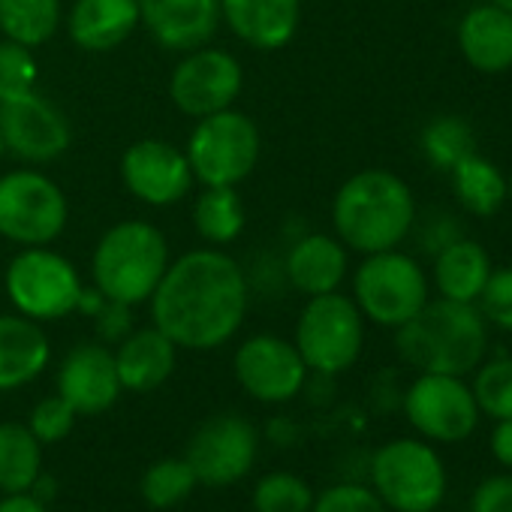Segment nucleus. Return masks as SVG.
I'll return each instance as SVG.
<instances>
[{
  "instance_id": "f257e3e1",
  "label": "nucleus",
  "mask_w": 512,
  "mask_h": 512,
  "mask_svg": "<svg viewBox=\"0 0 512 512\" xmlns=\"http://www.w3.org/2000/svg\"><path fill=\"white\" fill-rule=\"evenodd\" d=\"M151 305V323L178 350H217L247 317V275L223 247H196L169 263Z\"/></svg>"
},
{
  "instance_id": "f03ea898",
  "label": "nucleus",
  "mask_w": 512,
  "mask_h": 512,
  "mask_svg": "<svg viewBox=\"0 0 512 512\" xmlns=\"http://www.w3.org/2000/svg\"><path fill=\"white\" fill-rule=\"evenodd\" d=\"M416 223L410 184L392 169L353 172L332 199V229L347 250L362 256L401 247Z\"/></svg>"
},
{
  "instance_id": "7ed1b4c3",
  "label": "nucleus",
  "mask_w": 512,
  "mask_h": 512,
  "mask_svg": "<svg viewBox=\"0 0 512 512\" xmlns=\"http://www.w3.org/2000/svg\"><path fill=\"white\" fill-rule=\"evenodd\" d=\"M398 356L419 374L467 377L488 353V323L476 305L437 299L395 329Z\"/></svg>"
},
{
  "instance_id": "20e7f679",
  "label": "nucleus",
  "mask_w": 512,
  "mask_h": 512,
  "mask_svg": "<svg viewBox=\"0 0 512 512\" xmlns=\"http://www.w3.org/2000/svg\"><path fill=\"white\" fill-rule=\"evenodd\" d=\"M172 263L169 241L148 220H118L109 226L91 253L94 290L118 305H148L160 278Z\"/></svg>"
},
{
  "instance_id": "39448f33",
  "label": "nucleus",
  "mask_w": 512,
  "mask_h": 512,
  "mask_svg": "<svg viewBox=\"0 0 512 512\" xmlns=\"http://www.w3.org/2000/svg\"><path fill=\"white\" fill-rule=\"evenodd\" d=\"M371 488L389 512H434L446 500L449 473L422 437H395L371 458Z\"/></svg>"
},
{
  "instance_id": "423d86ee",
  "label": "nucleus",
  "mask_w": 512,
  "mask_h": 512,
  "mask_svg": "<svg viewBox=\"0 0 512 512\" xmlns=\"http://www.w3.org/2000/svg\"><path fill=\"white\" fill-rule=\"evenodd\" d=\"M431 299L425 269L401 247L368 253L353 272V302L365 323L398 329Z\"/></svg>"
},
{
  "instance_id": "0eeeda50",
  "label": "nucleus",
  "mask_w": 512,
  "mask_h": 512,
  "mask_svg": "<svg viewBox=\"0 0 512 512\" xmlns=\"http://www.w3.org/2000/svg\"><path fill=\"white\" fill-rule=\"evenodd\" d=\"M4 290L16 314L34 323H58L79 311L85 284L64 253L43 244L22 247L13 256L4 272Z\"/></svg>"
},
{
  "instance_id": "6e6552de",
  "label": "nucleus",
  "mask_w": 512,
  "mask_h": 512,
  "mask_svg": "<svg viewBox=\"0 0 512 512\" xmlns=\"http://www.w3.org/2000/svg\"><path fill=\"white\" fill-rule=\"evenodd\" d=\"M260 151V127L235 106L199 118L184 148L193 178L202 187H238L260 163Z\"/></svg>"
},
{
  "instance_id": "1a4fd4ad",
  "label": "nucleus",
  "mask_w": 512,
  "mask_h": 512,
  "mask_svg": "<svg viewBox=\"0 0 512 512\" xmlns=\"http://www.w3.org/2000/svg\"><path fill=\"white\" fill-rule=\"evenodd\" d=\"M308 371L335 377L350 371L365 350V317L341 290L311 296L296 320L293 338Z\"/></svg>"
},
{
  "instance_id": "9d476101",
  "label": "nucleus",
  "mask_w": 512,
  "mask_h": 512,
  "mask_svg": "<svg viewBox=\"0 0 512 512\" xmlns=\"http://www.w3.org/2000/svg\"><path fill=\"white\" fill-rule=\"evenodd\" d=\"M70 220V202L58 181L34 166L0 175V238L19 247L52 244Z\"/></svg>"
},
{
  "instance_id": "9b49d317",
  "label": "nucleus",
  "mask_w": 512,
  "mask_h": 512,
  "mask_svg": "<svg viewBox=\"0 0 512 512\" xmlns=\"http://www.w3.org/2000/svg\"><path fill=\"white\" fill-rule=\"evenodd\" d=\"M404 416L428 443H461L479 425V407L464 377L419 374L404 392Z\"/></svg>"
},
{
  "instance_id": "f8f14e48",
  "label": "nucleus",
  "mask_w": 512,
  "mask_h": 512,
  "mask_svg": "<svg viewBox=\"0 0 512 512\" xmlns=\"http://www.w3.org/2000/svg\"><path fill=\"white\" fill-rule=\"evenodd\" d=\"M241 91H244L241 61L232 52L214 46H199L193 52H184L169 76L172 106L193 121L232 109Z\"/></svg>"
},
{
  "instance_id": "ddd939ff",
  "label": "nucleus",
  "mask_w": 512,
  "mask_h": 512,
  "mask_svg": "<svg viewBox=\"0 0 512 512\" xmlns=\"http://www.w3.org/2000/svg\"><path fill=\"white\" fill-rule=\"evenodd\" d=\"M232 374L253 401L287 404L305 389L308 365L293 341L281 335H250L232 356Z\"/></svg>"
},
{
  "instance_id": "4468645a",
  "label": "nucleus",
  "mask_w": 512,
  "mask_h": 512,
  "mask_svg": "<svg viewBox=\"0 0 512 512\" xmlns=\"http://www.w3.org/2000/svg\"><path fill=\"white\" fill-rule=\"evenodd\" d=\"M256 449L260 437L250 419L238 413H214L190 434L184 458L202 485H232L250 473Z\"/></svg>"
},
{
  "instance_id": "2eb2a0df",
  "label": "nucleus",
  "mask_w": 512,
  "mask_h": 512,
  "mask_svg": "<svg viewBox=\"0 0 512 512\" xmlns=\"http://www.w3.org/2000/svg\"><path fill=\"white\" fill-rule=\"evenodd\" d=\"M0 133H4L7 154L28 166L55 163L73 145V127L67 115L40 91L0 103Z\"/></svg>"
},
{
  "instance_id": "dca6fc26",
  "label": "nucleus",
  "mask_w": 512,
  "mask_h": 512,
  "mask_svg": "<svg viewBox=\"0 0 512 512\" xmlns=\"http://www.w3.org/2000/svg\"><path fill=\"white\" fill-rule=\"evenodd\" d=\"M121 181L139 202L166 208L190 196L196 178L184 148L166 139H139L121 157Z\"/></svg>"
},
{
  "instance_id": "f3484780",
  "label": "nucleus",
  "mask_w": 512,
  "mask_h": 512,
  "mask_svg": "<svg viewBox=\"0 0 512 512\" xmlns=\"http://www.w3.org/2000/svg\"><path fill=\"white\" fill-rule=\"evenodd\" d=\"M121 380L115 368V353L100 341L76 344L61 368H58V395L79 413V416H97L106 413L118 395Z\"/></svg>"
},
{
  "instance_id": "a211bd4d",
  "label": "nucleus",
  "mask_w": 512,
  "mask_h": 512,
  "mask_svg": "<svg viewBox=\"0 0 512 512\" xmlns=\"http://www.w3.org/2000/svg\"><path fill=\"white\" fill-rule=\"evenodd\" d=\"M139 28L166 52H193L217 34L220 0H139Z\"/></svg>"
},
{
  "instance_id": "6ab92c4d",
  "label": "nucleus",
  "mask_w": 512,
  "mask_h": 512,
  "mask_svg": "<svg viewBox=\"0 0 512 512\" xmlns=\"http://www.w3.org/2000/svg\"><path fill=\"white\" fill-rule=\"evenodd\" d=\"M220 22L244 46L278 52L299 31L302 0H220Z\"/></svg>"
},
{
  "instance_id": "aec40b11",
  "label": "nucleus",
  "mask_w": 512,
  "mask_h": 512,
  "mask_svg": "<svg viewBox=\"0 0 512 512\" xmlns=\"http://www.w3.org/2000/svg\"><path fill=\"white\" fill-rule=\"evenodd\" d=\"M350 272V250L338 241V235L308 232L293 241L284 260V275L302 296H323L341 290Z\"/></svg>"
},
{
  "instance_id": "412c9836",
  "label": "nucleus",
  "mask_w": 512,
  "mask_h": 512,
  "mask_svg": "<svg viewBox=\"0 0 512 512\" xmlns=\"http://www.w3.org/2000/svg\"><path fill=\"white\" fill-rule=\"evenodd\" d=\"M455 40L464 64L476 73L497 76L512 70V13L488 0L461 16Z\"/></svg>"
},
{
  "instance_id": "4be33fe9",
  "label": "nucleus",
  "mask_w": 512,
  "mask_h": 512,
  "mask_svg": "<svg viewBox=\"0 0 512 512\" xmlns=\"http://www.w3.org/2000/svg\"><path fill=\"white\" fill-rule=\"evenodd\" d=\"M112 353H115L121 389L127 392L160 389L172 377L175 362H178V347L154 323L124 335Z\"/></svg>"
},
{
  "instance_id": "5701e85b",
  "label": "nucleus",
  "mask_w": 512,
  "mask_h": 512,
  "mask_svg": "<svg viewBox=\"0 0 512 512\" xmlns=\"http://www.w3.org/2000/svg\"><path fill=\"white\" fill-rule=\"evenodd\" d=\"M139 28V0H76L67 34L82 52H112Z\"/></svg>"
},
{
  "instance_id": "b1692460",
  "label": "nucleus",
  "mask_w": 512,
  "mask_h": 512,
  "mask_svg": "<svg viewBox=\"0 0 512 512\" xmlns=\"http://www.w3.org/2000/svg\"><path fill=\"white\" fill-rule=\"evenodd\" d=\"M52 359L43 323L22 314H0V392H13L34 383Z\"/></svg>"
},
{
  "instance_id": "393cba45",
  "label": "nucleus",
  "mask_w": 512,
  "mask_h": 512,
  "mask_svg": "<svg viewBox=\"0 0 512 512\" xmlns=\"http://www.w3.org/2000/svg\"><path fill=\"white\" fill-rule=\"evenodd\" d=\"M494 266L488 250L473 238H452L434 253V287L440 299L476 305Z\"/></svg>"
},
{
  "instance_id": "a878e982",
  "label": "nucleus",
  "mask_w": 512,
  "mask_h": 512,
  "mask_svg": "<svg viewBox=\"0 0 512 512\" xmlns=\"http://www.w3.org/2000/svg\"><path fill=\"white\" fill-rule=\"evenodd\" d=\"M452 193L458 205L473 214V217H491L497 214L509 199H506V175L479 151L464 157L449 169Z\"/></svg>"
},
{
  "instance_id": "bb28decb",
  "label": "nucleus",
  "mask_w": 512,
  "mask_h": 512,
  "mask_svg": "<svg viewBox=\"0 0 512 512\" xmlns=\"http://www.w3.org/2000/svg\"><path fill=\"white\" fill-rule=\"evenodd\" d=\"M43 473V443L25 422H0V491H31Z\"/></svg>"
},
{
  "instance_id": "cd10ccee",
  "label": "nucleus",
  "mask_w": 512,
  "mask_h": 512,
  "mask_svg": "<svg viewBox=\"0 0 512 512\" xmlns=\"http://www.w3.org/2000/svg\"><path fill=\"white\" fill-rule=\"evenodd\" d=\"M64 19L61 0H0V37L28 49L46 46Z\"/></svg>"
},
{
  "instance_id": "c85d7f7f",
  "label": "nucleus",
  "mask_w": 512,
  "mask_h": 512,
  "mask_svg": "<svg viewBox=\"0 0 512 512\" xmlns=\"http://www.w3.org/2000/svg\"><path fill=\"white\" fill-rule=\"evenodd\" d=\"M247 214L235 187H202L193 202V229L208 247L232 244L244 232Z\"/></svg>"
},
{
  "instance_id": "c756f323",
  "label": "nucleus",
  "mask_w": 512,
  "mask_h": 512,
  "mask_svg": "<svg viewBox=\"0 0 512 512\" xmlns=\"http://www.w3.org/2000/svg\"><path fill=\"white\" fill-rule=\"evenodd\" d=\"M422 154L434 169L449 172L464 157L476 154V133L461 115H437L422 130Z\"/></svg>"
},
{
  "instance_id": "7c9ffc66",
  "label": "nucleus",
  "mask_w": 512,
  "mask_h": 512,
  "mask_svg": "<svg viewBox=\"0 0 512 512\" xmlns=\"http://www.w3.org/2000/svg\"><path fill=\"white\" fill-rule=\"evenodd\" d=\"M199 485L193 467L187 464V458H163L154 461L145 473H142V497L148 506L154 509H172L178 503H184L193 488Z\"/></svg>"
},
{
  "instance_id": "2f4dec72",
  "label": "nucleus",
  "mask_w": 512,
  "mask_h": 512,
  "mask_svg": "<svg viewBox=\"0 0 512 512\" xmlns=\"http://www.w3.org/2000/svg\"><path fill=\"white\" fill-rule=\"evenodd\" d=\"M473 398L479 413L497 419H512V356L482 359L473 371Z\"/></svg>"
},
{
  "instance_id": "473e14b6",
  "label": "nucleus",
  "mask_w": 512,
  "mask_h": 512,
  "mask_svg": "<svg viewBox=\"0 0 512 512\" xmlns=\"http://www.w3.org/2000/svg\"><path fill=\"white\" fill-rule=\"evenodd\" d=\"M314 497H317L314 488L290 470L266 473L253 485V509L256 512H311Z\"/></svg>"
},
{
  "instance_id": "72a5a7b5",
  "label": "nucleus",
  "mask_w": 512,
  "mask_h": 512,
  "mask_svg": "<svg viewBox=\"0 0 512 512\" xmlns=\"http://www.w3.org/2000/svg\"><path fill=\"white\" fill-rule=\"evenodd\" d=\"M37 82L40 64L34 58V49L19 46L13 40H0V103L37 91Z\"/></svg>"
},
{
  "instance_id": "f704fd0d",
  "label": "nucleus",
  "mask_w": 512,
  "mask_h": 512,
  "mask_svg": "<svg viewBox=\"0 0 512 512\" xmlns=\"http://www.w3.org/2000/svg\"><path fill=\"white\" fill-rule=\"evenodd\" d=\"M311 512H389V506L377 497L371 485L341 482L314 497Z\"/></svg>"
},
{
  "instance_id": "c9c22d12",
  "label": "nucleus",
  "mask_w": 512,
  "mask_h": 512,
  "mask_svg": "<svg viewBox=\"0 0 512 512\" xmlns=\"http://www.w3.org/2000/svg\"><path fill=\"white\" fill-rule=\"evenodd\" d=\"M76 416L79 413L61 395H49L31 410L28 428L34 431V437L40 443H61L76 428Z\"/></svg>"
},
{
  "instance_id": "e433bc0d",
  "label": "nucleus",
  "mask_w": 512,
  "mask_h": 512,
  "mask_svg": "<svg viewBox=\"0 0 512 512\" xmlns=\"http://www.w3.org/2000/svg\"><path fill=\"white\" fill-rule=\"evenodd\" d=\"M476 308L488 326H497L500 332H512V266L491 272L482 296L476 299Z\"/></svg>"
},
{
  "instance_id": "4c0bfd02",
  "label": "nucleus",
  "mask_w": 512,
  "mask_h": 512,
  "mask_svg": "<svg viewBox=\"0 0 512 512\" xmlns=\"http://www.w3.org/2000/svg\"><path fill=\"white\" fill-rule=\"evenodd\" d=\"M470 512H512V470L485 476L470 494Z\"/></svg>"
},
{
  "instance_id": "58836bf2",
  "label": "nucleus",
  "mask_w": 512,
  "mask_h": 512,
  "mask_svg": "<svg viewBox=\"0 0 512 512\" xmlns=\"http://www.w3.org/2000/svg\"><path fill=\"white\" fill-rule=\"evenodd\" d=\"M94 326H97V335H100L103 341H121L124 335L133 332L130 308L106 299V302L100 305V311L94 314Z\"/></svg>"
},
{
  "instance_id": "ea45409f",
  "label": "nucleus",
  "mask_w": 512,
  "mask_h": 512,
  "mask_svg": "<svg viewBox=\"0 0 512 512\" xmlns=\"http://www.w3.org/2000/svg\"><path fill=\"white\" fill-rule=\"evenodd\" d=\"M488 449H491V458L503 470H512V419H497L494 422L491 437H488Z\"/></svg>"
},
{
  "instance_id": "a19ab883",
  "label": "nucleus",
  "mask_w": 512,
  "mask_h": 512,
  "mask_svg": "<svg viewBox=\"0 0 512 512\" xmlns=\"http://www.w3.org/2000/svg\"><path fill=\"white\" fill-rule=\"evenodd\" d=\"M0 512H49V506L43 500H37L31 491H19V494H7L0 500Z\"/></svg>"
},
{
  "instance_id": "79ce46f5",
  "label": "nucleus",
  "mask_w": 512,
  "mask_h": 512,
  "mask_svg": "<svg viewBox=\"0 0 512 512\" xmlns=\"http://www.w3.org/2000/svg\"><path fill=\"white\" fill-rule=\"evenodd\" d=\"M488 4H494V7H500V10H506V13H512V0H488Z\"/></svg>"
},
{
  "instance_id": "37998d69",
  "label": "nucleus",
  "mask_w": 512,
  "mask_h": 512,
  "mask_svg": "<svg viewBox=\"0 0 512 512\" xmlns=\"http://www.w3.org/2000/svg\"><path fill=\"white\" fill-rule=\"evenodd\" d=\"M506 199L512 202V172L506 175Z\"/></svg>"
},
{
  "instance_id": "c03bdc74",
  "label": "nucleus",
  "mask_w": 512,
  "mask_h": 512,
  "mask_svg": "<svg viewBox=\"0 0 512 512\" xmlns=\"http://www.w3.org/2000/svg\"><path fill=\"white\" fill-rule=\"evenodd\" d=\"M4 157H7V145H4V133H0V163H4Z\"/></svg>"
}]
</instances>
